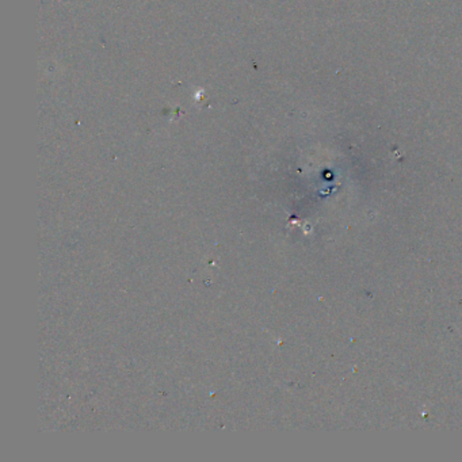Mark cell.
Instances as JSON below:
<instances>
[]
</instances>
